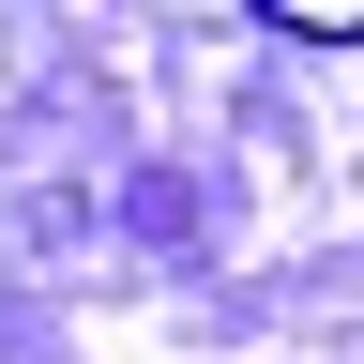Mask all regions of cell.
I'll use <instances>...</instances> for the list:
<instances>
[{
    "label": "cell",
    "instance_id": "obj_1",
    "mask_svg": "<svg viewBox=\"0 0 364 364\" xmlns=\"http://www.w3.org/2000/svg\"><path fill=\"white\" fill-rule=\"evenodd\" d=\"M273 16H289V31H349V46H364V0H273Z\"/></svg>",
    "mask_w": 364,
    "mask_h": 364
}]
</instances>
